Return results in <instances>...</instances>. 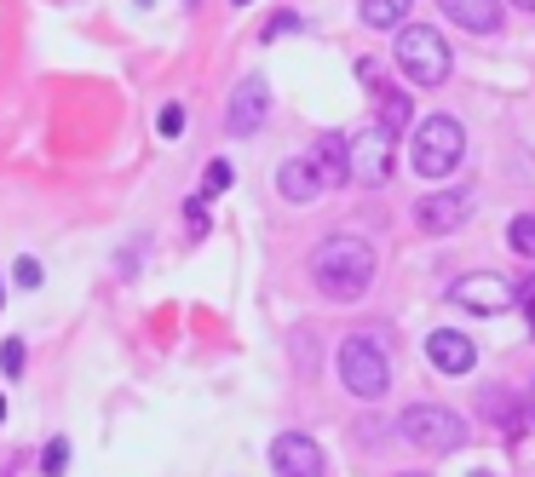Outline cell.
<instances>
[{
    "mask_svg": "<svg viewBox=\"0 0 535 477\" xmlns=\"http://www.w3.org/2000/svg\"><path fill=\"white\" fill-rule=\"evenodd\" d=\"M374 248L363 236H328L323 248L311 253V276L328 299H363L374 282Z\"/></svg>",
    "mask_w": 535,
    "mask_h": 477,
    "instance_id": "cell-1",
    "label": "cell"
},
{
    "mask_svg": "<svg viewBox=\"0 0 535 477\" xmlns=\"http://www.w3.org/2000/svg\"><path fill=\"white\" fill-rule=\"evenodd\" d=\"M397 69L409 75V87H443L449 81V41L426 23H397V46H392Z\"/></svg>",
    "mask_w": 535,
    "mask_h": 477,
    "instance_id": "cell-2",
    "label": "cell"
},
{
    "mask_svg": "<svg viewBox=\"0 0 535 477\" xmlns=\"http://www.w3.org/2000/svg\"><path fill=\"white\" fill-rule=\"evenodd\" d=\"M340 380H346V391L363 397V403L386 397V386H392V357H386V345L374 340V334H346V340H340Z\"/></svg>",
    "mask_w": 535,
    "mask_h": 477,
    "instance_id": "cell-3",
    "label": "cell"
},
{
    "mask_svg": "<svg viewBox=\"0 0 535 477\" xmlns=\"http://www.w3.org/2000/svg\"><path fill=\"white\" fill-rule=\"evenodd\" d=\"M466 156V133L455 115H426L415 127V144H409V161H415L420 179H443V173H455Z\"/></svg>",
    "mask_w": 535,
    "mask_h": 477,
    "instance_id": "cell-4",
    "label": "cell"
},
{
    "mask_svg": "<svg viewBox=\"0 0 535 477\" xmlns=\"http://www.w3.org/2000/svg\"><path fill=\"white\" fill-rule=\"evenodd\" d=\"M397 437L426 449V455H449L466 443V420L455 409H438V403H415V409L397 414Z\"/></svg>",
    "mask_w": 535,
    "mask_h": 477,
    "instance_id": "cell-5",
    "label": "cell"
},
{
    "mask_svg": "<svg viewBox=\"0 0 535 477\" xmlns=\"http://www.w3.org/2000/svg\"><path fill=\"white\" fill-rule=\"evenodd\" d=\"M392 138H397V133H392V127H380V121H374L363 138H351V144H346L351 179L369 184V190H380V184L392 179Z\"/></svg>",
    "mask_w": 535,
    "mask_h": 477,
    "instance_id": "cell-6",
    "label": "cell"
},
{
    "mask_svg": "<svg viewBox=\"0 0 535 477\" xmlns=\"http://www.w3.org/2000/svg\"><path fill=\"white\" fill-rule=\"evenodd\" d=\"M265 115H271V87H265V75H242L231 87V104H225V127L236 138H254L265 127Z\"/></svg>",
    "mask_w": 535,
    "mask_h": 477,
    "instance_id": "cell-7",
    "label": "cell"
},
{
    "mask_svg": "<svg viewBox=\"0 0 535 477\" xmlns=\"http://www.w3.org/2000/svg\"><path fill=\"white\" fill-rule=\"evenodd\" d=\"M449 299H455L461 311H472V317H495V311H507L512 305V288H507V276L472 271V276H461V282L449 288Z\"/></svg>",
    "mask_w": 535,
    "mask_h": 477,
    "instance_id": "cell-8",
    "label": "cell"
},
{
    "mask_svg": "<svg viewBox=\"0 0 535 477\" xmlns=\"http://www.w3.org/2000/svg\"><path fill=\"white\" fill-rule=\"evenodd\" d=\"M271 466L277 477H323V443H311L305 432H282L271 443Z\"/></svg>",
    "mask_w": 535,
    "mask_h": 477,
    "instance_id": "cell-9",
    "label": "cell"
},
{
    "mask_svg": "<svg viewBox=\"0 0 535 477\" xmlns=\"http://www.w3.org/2000/svg\"><path fill=\"white\" fill-rule=\"evenodd\" d=\"M426 357H432V368H438V374L461 380V374H472V368H478V345L466 340V334H455V328H438V334L426 340Z\"/></svg>",
    "mask_w": 535,
    "mask_h": 477,
    "instance_id": "cell-10",
    "label": "cell"
},
{
    "mask_svg": "<svg viewBox=\"0 0 535 477\" xmlns=\"http://www.w3.org/2000/svg\"><path fill=\"white\" fill-rule=\"evenodd\" d=\"M357 75H363V87L380 92V127L403 133V127H409V92L386 87V81H380V64H374V58H363V64H357Z\"/></svg>",
    "mask_w": 535,
    "mask_h": 477,
    "instance_id": "cell-11",
    "label": "cell"
},
{
    "mask_svg": "<svg viewBox=\"0 0 535 477\" xmlns=\"http://www.w3.org/2000/svg\"><path fill=\"white\" fill-rule=\"evenodd\" d=\"M311 167H317V179H323V190H340V184H351L346 138H340V133H323L317 144H311Z\"/></svg>",
    "mask_w": 535,
    "mask_h": 477,
    "instance_id": "cell-12",
    "label": "cell"
},
{
    "mask_svg": "<svg viewBox=\"0 0 535 477\" xmlns=\"http://www.w3.org/2000/svg\"><path fill=\"white\" fill-rule=\"evenodd\" d=\"M277 190H282V202H317V196H323V179H317L311 156L282 161V167H277Z\"/></svg>",
    "mask_w": 535,
    "mask_h": 477,
    "instance_id": "cell-13",
    "label": "cell"
},
{
    "mask_svg": "<svg viewBox=\"0 0 535 477\" xmlns=\"http://www.w3.org/2000/svg\"><path fill=\"white\" fill-rule=\"evenodd\" d=\"M415 225L426 230V236H449V230L466 225V202L461 196H426V202L415 207Z\"/></svg>",
    "mask_w": 535,
    "mask_h": 477,
    "instance_id": "cell-14",
    "label": "cell"
},
{
    "mask_svg": "<svg viewBox=\"0 0 535 477\" xmlns=\"http://www.w3.org/2000/svg\"><path fill=\"white\" fill-rule=\"evenodd\" d=\"M484 414L495 420V432L507 437V443H518V437H524V426H530L524 397H512V391H484Z\"/></svg>",
    "mask_w": 535,
    "mask_h": 477,
    "instance_id": "cell-15",
    "label": "cell"
},
{
    "mask_svg": "<svg viewBox=\"0 0 535 477\" xmlns=\"http://www.w3.org/2000/svg\"><path fill=\"white\" fill-rule=\"evenodd\" d=\"M443 18H455L472 35H495L501 29V0H438Z\"/></svg>",
    "mask_w": 535,
    "mask_h": 477,
    "instance_id": "cell-16",
    "label": "cell"
},
{
    "mask_svg": "<svg viewBox=\"0 0 535 477\" xmlns=\"http://www.w3.org/2000/svg\"><path fill=\"white\" fill-rule=\"evenodd\" d=\"M409 6H415V0H363L357 12H363L369 29H397V23L409 18Z\"/></svg>",
    "mask_w": 535,
    "mask_h": 477,
    "instance_id": "cell-17",
    "label": "cell"
},
{
    "mask_svg": "<svg viewBox=\"0 0 535 477\" xmlns=\"http://www.w3.org/2000/svg\"><path fill=\"white\" fill-rule=\"evenodd\" d=\"M507 242H512V253H518V259H535V213H518V219H512Z\"/></svg>",
    "mask_w": 535,
    "mask_h": 477,
    "instance_id": "cell-18",
    "label": "cell"
},
{
    "mask_svg": "<svg viewBox=\"0 0 535 477\" xmlns=\"http://www.w3.org/2000/svg\"><path fill=\"white\" fill-rule=\"evenodd\" d=\"M236 179V167L231 161H208V173H202V196H225Z\"/></svg>",
    "mask_w": 535,
    "mask_h": 477,
    "instance_id": "cell-19",
    "label": "cell"
},
{
    "mask_svg": "<svg viewBox=\"0 0 535 477\" xmlns=\"http://www.w3.org/2000/svg\"><path fill=\"white\" fill-rule=\"evenodd\" d=\"M185 236H190V242H202V236H208V196H190V202H185Z\"/></svg>",
    "mask_w": 535,
    "mask_h": 477,
    "instance_id": "cell-20",
    "label": "cell"
},
{
    "mask_svg": "<svg viewBox=\"0 0 535 477\" xmlns=\"http://www.w3.org/2000/svg\"><path fill=\"white\" fill-rule=\"evenodd\" d=\"M64 466H70V443H64V437H52V443H47V455H41V472L58 477Z\"/></svg>",
    "mask_w": 535,
    "mask_h": 477,
    "instance_id": "cell-21",
    "label": "cell"
},
{
    "mask_svg": "<svg viewBox=\"0 0 535 477\" xmlns=\"http://www.w3.org/2000/svg\"><path fill=\"white\" fill-rule=\"evenodd\" d=\"M156 133H162V138H179V133H185V104H167L162 121H156Z\"/></svg>",
    "mask_w": 535,
    "mask_h": 477,
    "instance_id": "cell-22",
    "label": "cell"
},
{
    "mask_svg": "<svg viewBox=\"0 0 535 477\" xmlns=\"http://www.w3.org/2000/svg\"><path fill=\"white\" fill-rule=\"evenodd\" d=\"M512 299H518V311L530 317V334H535V276H524V282L512 288Z\"/></svg>",
    "mask_w": 535,
    "mask_h": 477,
    "instance_id": "cell-23",
    "label": "cell"
},
{
    "mask_svg": "<svg viewBox=\"0 0 535 477\" xmlns=\"http://www.w3.org/2000/svg\"><path fill=\"white\" fill-rule=\"evenodd\" d=\"M0 368H6V374H24V340H6V345H0Z\"/></svg>",
    "mask_w": 535,
    "mask_h": 477,
    "instance_id": "cell-24",
    "label": "cell"
},
{
    "mask_svg": "<svg viewBox=\"0 0 535 477\" xmlns=\"http://www.w3.org/2000/svg\"><path fill=\"white\" fill-rule=\"evenodd\" d=\"M294 29H300V18H294V12H277V18L265 23V41H277V35H294Z\"/></svg>",
    "mask_w": 535,
    "mask_h": 477,
    "instance_id": "cell-25",
    "label": "cell"
},
{
    "mask_svg": "<svg viewBox=\"0 0 535 477\" xmlns=\"http://www.w3.org/2000/svg\"><path fill=\"white\" fill-rule=\"evenodd\" d=\"M18 288H41V259H18Z\"/></svg>",
    "mask_w": 535,
    "mask_h": 477,
    "instance_id": "cell-26",
    "label": "cell"
},
{
    "mask_svg": "<svg viewBox=\"0 0 535 477\" xmlns=\"http://www.w3.org/2000/svg\"><path fill=\"white\" fill-rule=\"evenodd\" d=\"M524 409H530V426H535V380H530V397H524Z\"/></svg>",
    "mask_w": 535,
    "mask_h": 477,
    "instance_id": "cell-27",
    "label": "cell"
},
{
    "mask_svg": "<svg viewBox=\"0 0 535 477\" xmlns=\"http://www.w3.org/2000/svg\"><path fill=\"white\" fill-rule=\"evenodd\" d=\"M512 6H524V12H535V0H512Z\"/></svg>",
    "mask_w": 535,
    "mask_h": 477,
    "instance_id": "cell-28",
    "label": "cell"
},
{
    "mask_svg": "<svg viewBox=\"0 0 535 477\" xmlns=\"http://www.w3.org/2000/svg\"><path fill=\"white\" fill-rule=\"evenodd\" d=\"M397 477H432V472H397Z\"/></svg>",
    "mask_w": 535,
    "mask_h": 477,
    "instance_id": "cell-29",
    "label": "cell"
},
{
    "mask_svg": "<svg viewBox=\"0 0 535 477\" xmlns=\"http://www.w3.org/2000/svg\"><path fill=\"white\" fill-rule=\"evenodd\" d=\"M0 420H6V397H0Z\"/></svg>",
    "mask_w": 535,
    "mask_h": 477,
    "instance_id": "cell-30",
    "label": "cell"
},
{
    "mask_svg": "<svg viewBox=\"0 0 535 477\" xmlns=\"http://www.w3.org/2000/svg\"><path fill=\"white\" fill-rule=\"evenodd\" d=\"M231 6H254V0H231Z\"/></svg>",
    "mask_w": 535,
    "mask_h": 477,
    "instance_id": "cell-31",
    "label": "cell"
},
{
    "mask_svg": "<svg viewBox=\"0 0 535 477\" xmlns=\"http://www.w3.org/2000/svg\"><path fill=\"white\" fill-rule=\"evenodd\" d=\"M0 299H6V282H0Z\"/></svg>",
    "mask_w": 535,
    "mask_h": 477,
    "instance_id": "cell-32",
    "label": "cell"
},
{
    "mask_svg": "<svg viewBox=\"0 0 535 477\" xmlns=\"http://www.w3.org/2000/svg\"><path fill=\"white\" fill-rule=\"evenodd\" d=\"M139 6H150V0H139Z\"/></svg>",
    "mask_w": 535,
    "mask_h": 477,
    "instance_id": "cell-33",
    "label": "cell"
},
{
    "mask_svg": "<svg viewBox=\"0 0 535 477\" xmlns=\"http://www.w3.org/2000/svg\"><path fill=\"white\" fill-rule=\"evenodd\" d=\"M185 6H196V0H185Z\"/></svg>",
    "mask_w": 535,
    "mask_h": 477,
    "instance_id": "cell-34",
    "label": "cell"
}]
</instances>
